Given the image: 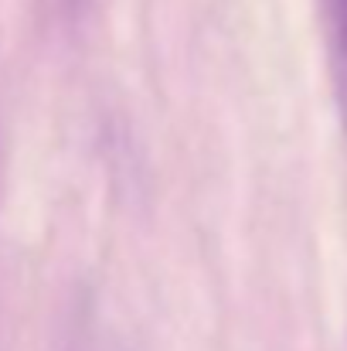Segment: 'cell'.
<instances>
[{
	"label": "cell",
	"mask_w": 347,
	"mask_h": 351,
	"mask_svg": "<svg viewBox=\"0 0 347 351\" xmlns=\"http://www.w3.org/2000/svg\"><path fill=\"white\" fill-rule=\"evenodd\" d=\"M327 38H331L334 96L347 130V0H327Z\"/></svg>",
	"instance_id": "cell-1"
}]
</instances>
